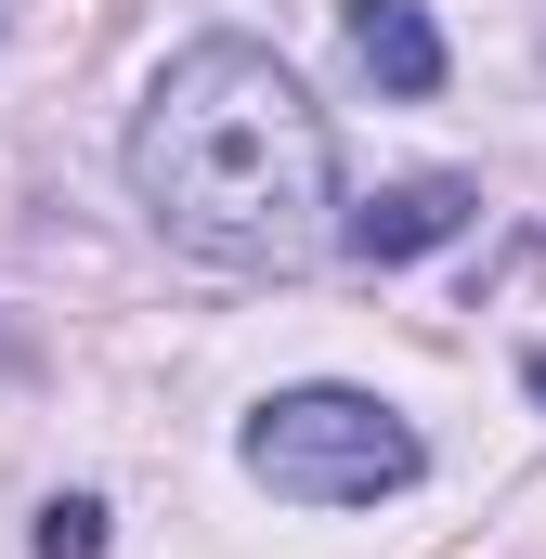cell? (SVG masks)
<instances>
[{"instance_id": "cell-2", "label": "cell", "mask_w": 546, "mask_h": 559, "mask_svg": "<svg viewBox=\"0 0 546 559\" xmlns=\"http://www.w3.org/2000/svg\"><path fill=\"white\" fill-rule=\"evenodd\" d=\"M416 468H429V442L378 391H339V378L273 391L248 417V481H273L286 508H378V495H404Z\"/></svg>"}, {"instance_id": "cell-5", "label": "cell", "mask_w": 546, "mask_h": 559, "mask_svg": "<svg viewBox=\"0 0 546 559\" xmlns=\"http://www.w3.org/2000/svg\"><path fill=\"white\" fill-rule=\"evenodd\" d=\"M26 547L39 559H105V508H92V495H52V508L26 521Z\"/></svg>"}, {"instance_id": "cell-6", "label": "cell", "mask_w": 546, "mask_h": 559, "mask_svg": "<svg viewBox=\"0 0 546 559\" xmlns=\"http://www.w3.org/2000/svg\"><path fill=\"white\" fill-rule=\"evenodd\" d=\"M521 378H534V404H546V352H534V365H521Z\"/></svg>"}, {"instance_id": "cell-1", "label": "cell", "mask_w": 546, "mask_h": 559, "mask_svg": "<svg viewBox=\"0 0 546 559\" xmlns=\"http://www.w3.org/2000/svg\"><path fill=\"white\" fill-rule=\"evenodd\" d=\"M131 195L156 209L169 248L222 274H299L339 248V156L312 92L273 66L261 39H195L131 118Z\"/></svg>"}, {"instance_id": "cell-3", "label": "cell", "mask_w": 546, "mask_h": 559, "mask_svg": "<svg viewBox=\"0 0 546 559\" xmlns=\"http://www.w3.org/2000/svg\"><path fill=\"white\" fill-rule=\"evenodd\" d=\"M468 209H482V195H468L455 169H416V182H378L365 209H339V248H352L365 274H391V261H429L442 235H468Z\"/></svg>"}, {"instance_id": "cell-4", "label": "cell", "mask_w": 546, "mask_h": 559, "mask_svg": "<svg viewBox=\"0 0 546 559\" xmlns=\"http://www.w3.org/2000/svg\"><path fill=\"white\" fill-rule=\"evenodd\" d=\"M352 66L391 92V105H429L442 92V26L416 0H352Z\"/></svg>"}]
</instances>
